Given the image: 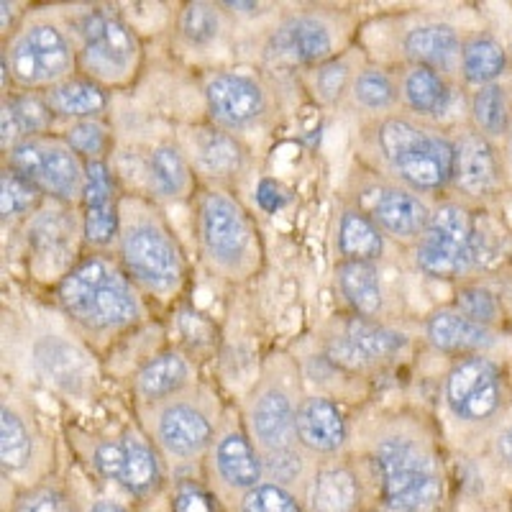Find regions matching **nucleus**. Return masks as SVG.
<instances>
[{"instance_id": "nucleus-35", "label": "nucleus", "mask_w": 512, "mask_h": 512, "mask_svg": "<svg viewBox=\"0 0 512 512\" xmlns=\"http://www.w3.org/2000/svg\"><path fill=\"white\" fill-rule=\"evenodd\" d=\"M39 195V187L18 175V172H13V169H6L3 177H0V213L6 218L29 213L39 203Z\"/></svg>"}, {"instance_id": "nucleus-23", "label": "nucleus", "mask_w": 512, "mask_h": 512, "mask_svg": "<svg viewBox=\"0 0 512 512\" xmlns=\"http://www.w3.org/2000/svg\"><path fill=\"white\" fill-rule=\"evenodd\" d=\"M338 285H341V292H344L351 308L364 318H372L382 310V287H379L377 269L369 262L346 259L338 267Z\"/></svg>"}, {"instance_id": "nucleus-36", "label": "nucleus", "mask_w": 512, "mask_h": 512, "mask_svg": "<svg viewBox=\"0 0 512 512\" xmlns=\"http://www.w3.org/2000/svg\"><path fill=\"white\" fill-rule=\"evenodd\" d=\"M354 95L361 105H367L372 111H384L395 103L397 93L392 80L379 70L361 72L354 82Z\"/></svg>"}, {"instance_id": "nucleus-25", "label": "nucleus", "mask_w": 512, "mask_h": 512, "mask_svg": "<svg viewBox=\"0 0 512 512\" xmlns=\"http://www.w3.org/2000/svg\"><path fill=\"white\" fill-rule=\"evenodd\" d=\"M108 103L103 90L90 80H64L47 95V105L57 116L85 118L100 113Z\"/></svg>"}, {"instance_id": "nucleus-16", "label": "nucleus", "mask_w": 512, "mask_h": 512, "mask_svg": "<svg viewBox=\"0 0 512 512\" xmlns=\"http://www.w3.org/2000/svg\"><path fill=\"white\" fill-rule=\"evenodd\" d=\"M454 157V180L466 195L482 198L497 187L500 169L492 146L479 134H469L459 141Z\"/></svg>"}, {"instance_id": "nucleus-31", "label": "nucleus", "mask_w": 512, "mask_h": 512, "mask_svg": "<svg viewBox=\"0 0 512 512\" xmlns=\"http://www.w3.org/2000/svg\"><path fill=\"white\" fill-rule=\"evenodd\" d=\"M472 113L479 131H484L487 136L505 134L507 123H510V105H507L505 88L495 85V82L479 88V93L474 95Z\"/></svg>"}, {"instance_id": "nucleus-5", "label": "nucleus", "mask_w": 512, "mask_h": 512, "mask_svg": "<svg viewBox=\"0 0 512 512\" xmlns=\"http://www.w3.org/2000/svg\"><path fill=\"white\" fill-rule=\"evenodd\" d=\"M11 169L54 198L72 200L85 192V172L77 154L57 141L29 139L16 144L11 149Z\"/></svg>"}, {"instance_id": "nucleus-43", "label": "nucleus", "mask_w": 512, "mask_h": 512, "mask_svg": "<svg viewBox=\"0 0 512 512\" xmlns=\"http://www.w3.org/2000/svg\"><path fill=\"white\" fill-rule=\"evenodd\" d=\"M18 512H72L62 495L54 489H34L18 502Z\"/></svg>"}, {"instance_id": "nucleus-46", "label": "nucleus", "mask_w": 512, "mask_h": 512, "mask_svg": "<svg viewBox=\"0 0 512 512\" xmlns=\"http://www.w3.org/2000/svg\"><path fill=\"white\" fill-rule=\"evenodd\" d=\"M0 131H3V146L13 144L16 139H21V128H18L16 116H13L11 105L3 103V116H0Z\"/></svg>"}, {"instance_id": "nucleus-37", "label": "nucleus", "mask_w": 512, "mask_h": 512, "mask_svg": "<svg viewBox=\"0 0 512 512\" xmlns=\"http://www.w3.org/2000/svg\"><path fill=\"white\" fill-rule=\"evenodd\" d=\"M244 512H300L295 497L280 484H256L241 502Z\"/></svg>"}, {"instance_id": "nucleus-45", "label": "nucleus", "mask_w": 512, "mask_h": 512, "mask_svg": "<svg viewBox=\"0 0 512 512\" xmlns=\"http://www.w3.org/2000/svg\"><path fill=\"white\" fill-rule=\"evenodd\" d=\"M346 67L344 64H328L318 72V90L323 93V98L333 100L336 95H341V90L346 88Z\"/></svg>"}, {"instance_id": "nucleus-12", "label": "nucleus", "mask_w": 512, "mask_h": 512, "mask_svg": "<svg viewBox=\"0 0 512 512\" xmlns=\"http://www.w3.org/2000/svg\"><path fill=\"white\" fill-rule=\"evenodd\" d=\"M210 113L226 126H246L264 111V93L251 77L226 72L208 82L205 88Z\"/></svg>"}, {"instance_id": "nucleus-9", "label": "nucleus", "mask_w": 512, "mask_h": 512, "mask_svg": "<svg viewBox=\"0 0 512 512\" xmlns=\"http://www.w3.org/2000/svg\"><path fill=\"white\" fill-rule=\"evenodd\" d=\"M500 372L489 359L459 361L446 379V402L461 420H484L500 408Z\"/></svg>"}, {"instance_id": "nucleus-47", "label": "nucleus", "mask_w": 512, "mask_h": 512, "mask_svg": "<svg viewBox=\"0 0 512 512\" xmlns=\"http://www.w3.org/2000/svg\"><path fill=\"white\" fill-rule=\"evenodd\" d=\"M497 448H500L502 459H505L507 464L512 466V425L500 436V443H497Z\"/></svg>"}, {"instance_id": "nucleus-33", "label": "nucleus", "mask_w": 512, "mask_h": 512, "mask_svg": "<svg viewBox=\"0 0 512 512\" xmlns=\"http://www.w3.org/2000/svg\"><path fill=\"white\" fill-rule=\"evenodd\" d=\"M152 182L164 198H177L187 187V164L175 146H159L152 154Z\"/></svg>"}, {"instance_id": "nucleus-38", "label": "nucleus", "mask_w": 512, "mask_h": 512, "mask_svg": "<svg viewBox=\"0 0 512 512\" xmlns=\"http://www.w3.org/2000/svg\"><path fill=\"white\" fill-rule=\"evenodd\" d=\"M218 13L208 3H190L182 13V34L190 44H208L218 36Z\"/></svg>"}, {"instance_id": "nucleus-44", "label": "nucleus", "mask_w": 512, "mask_h": 512, "mask_svg": "<svg viewBox=\"0 0 512 512\" xmlns=\"http://www.w3.org/2000/svg\"><path fill=\"white\" fill-rule=\"evenodd\" d=\"M287 200H290V195H287L280 182L262 180L256 185V203H259L262 210H267V213H277L280 208H285Z\"/></svg>"}, {"instance_id": "nucleus-11", "label": "nucleus", "mask_w": 512, "mask_h": 512, "mask_svg": "<svg viewBox=\"0 0 512 512\" xmlns=\"http://www.w3.org/2000/svg\"><path fill=\"white\" fill-rule=\"evenodd\" d=\"M95 469L134 495H146L159 484V461L154 451L136 436L105 441L95 448Z\"/></svg>"}, {"instance_id": "nucleus-48", "label": "nucleus", "mask_w": 512, "mask_h": 512, "mask_svg": "<svg viewBox=\"0 0 512 512\" xmlns=\"http://www.w3.org/2000/svg\"><path fill=\"white\" fill-rule=\"evenodd\" d=\"M93 512H128L126 507L116 505V502H98V505L93 507Z\"/></svg>"}, {"instance_id": "nucleus-2", "label": "nucleus", "mask_w": 512, "mask_h": 512, "mask_svg": "<svg viewBox=\"0 0 512 512\" xmlns=\"http://www.w3.org/2000/svg\"><path fill=\"white\" fill-rule=\"evenodd\" d=\"M379 146L400 180L415 190H438L454 180L456 146L405 118L382 123Z\"/></svg>"}, {"instance_id": "nucleus-49", "label": "nucleus", "mask_w": 512, "mask_h": 512, "mask_svg": "<svg viewBox=\"0 0 512 512\" xmlns=\"http://www.w3.org/2000/svg\"><path fill=\"white\" fill-rule=\"evenodd\" d=\"M223 6L226 8H233V11H236V8H239V11H256V3H223Z\"/></svg>"}, {"instance_id": "nucleus-18", "label": "nucleus", "mask_w": 512, "mask_h": 512, "mask_svg": "<svg viewBox=\"0 0 512 512\" xmlns=\"http://www.w3.org/2000/svg\"><path fill=\"white\" fill-rule=\"evenodd\" d=\"M374 218L387 233L397 239H410L425 231L431 213L420 203V198L405 190H384L374 205Z\"/></svg>"}, {"instance_id": "nucleus-3", "label": "nucleus", "mask_w": 512, "mask_h": 512, "mask_svg": "<svg viewBox=\"0 0 512 512\" xmlns=\"http://www.w3.org/2000/svg\"><path fill=\"white\" fill-rule=\"evenodd\" d=\"M382 474L387 507L395 512H431L441 502L443 482L438 466L423 448L405 438H387L374 454Z\"/></svg>"}, {"instance_id": "nucleus-26", "label": "nucleus", "mask_w": 512, "mask_h": 512, "mask_svg": "<svg viewBox=\"0 0 512 512\" xmlns=\"http://www.w3.org/2000/svg\"><path fill=\"white\" fill-rule=\"evenodd\" d=\"M356 502L359 484L349 469L333 466L318 474L313 487V512H354Z\"/></svg>"}, {"instance_id": "nucleus-13", "label": "nucleus", "mask_w": 512, "mask_h": 512, "mask_svg": "<svg viewBox=\"0 0 512 512\" xmlns=\"http://www.w3.org/2000/svg\"><path fill=\"white\" fill-rule=\"evenodd\" d=\"M85 236L90 244L108 246L118 233V208L116 192H113L111 172L100 159L88 162L85 167Z\"/></svg>"}, {"instance_id": "nucleus-30", "label": "nucleus", "mask_w": 512, "mask_h": 512, "mask_svg": "<svg viewBox=\"0 0 512 512\" xmlns=\"http://www.w3.org/2000/svg\"><path fill=\"white\" fill-rule=\"evenodd\" d=\"M187 382V364L177 354H164L157 356L154 361H149L139 374V387L141 395L146 400H159V397H167L172 392H177L182 384Z\"/></svg>"}, {"instance_id": "nucleus-28", "label": "nucleus", "mask_w": 512, "mask_h": 512, "mask_svg": "<svg viewBox=\"0 0 512 512\" xmlns=\"http://www.w3.org/2000/svg\"><path fill=\"white\" fill-rule=\"evenodd\" d=\"M405 100L413 108L415 113H423V116H441L448 108V85L436 70L431 67H415L413 72H408L405 77Z\"/></svg>"}, {"instance_id": "nucleus-21", "label": "nucleus", "mask_w": 512, "mask_h": 512, "mask_svg": "<svg viewBox=\"0 0 512 512\" xmlns=\"http://www.w3.org/2000/svg\"><path fill=\"white\" fill-rule=\"evenodd\" d=\"M405 52L420 62V67H448L461 54L459 36L451 26L425 24L418 26L405 39Z\"/></svg>"}, {"instance_id": "nucleus-8", "label": "nucleus", "mask_w": 512, "mask_h": 512, "mask_svg": "<svg viewBox=\"0 0 512 512\" xmlns=\"http://www.w3.org/2000/svg\"><path fill=\"white\" fill-rule=\"evenodd\" d=\"M123 262L136 280L152 290H172L182 277L175 244L157 223H136L123 233Z\"/></svg>"}, {"instance_id": "nucleus-42", "label": "nucleus", "mask_w": 512, "mask_h": 512, "mask_svg": "<svg viewBox=\"0 0 512 512\" xmlns=\"http://www.w3.org/2000/svg\"><path fill=\"white\" fill-rule=\"evenodd\" d=\"M172 512H216V505L203 487H198L195 482H185L177 489Z\"/></svg>"}, {"instance_id": "nucleus-6", "label": "nucleus", "mask_w": 512, "mask_h": 512, "mask_svg": "<svg viewBox=\"0 0 512 512\" xmlns=\"http://www.w3.org/2000/svg\"><path fill=\"white\" fill-rule=\"evenodd\" d=\"M82 34V64L90 75L100 80L118 82L131 75L139 44L134 31L111 13H90L80 26Z\"/></svg>"}, {"instance_id": "nucleus-17", "label": "nucleus", "mask_w": 512, "mask_h": 512, "mask_svg": "<svg viewBox=\"0 0 512 512\" xmlns=\"http://www.w3.org/2000/svg\"><path fill=\"white\" fill-rule=\"evenodd\" d=\"M210 423L190 405H172L159 418V438L175 456L200 454L210 441Z\"/></svg>"}, {"instance_id": "nucleus-24", "label": "nucleus", "mask_w": 512, "mask_h": 512, "mask_svg": "<svg viewBox=\"0 0 512 512\" xmlns=\"http://www.w3.org/2000/svg\"><path fill=\"white\" fill-rule=\"evenodd\" d=\"M507 67V54L502 44L492 36H474L469 44L461 49V72L469 82L484 88L492 85V80L505 72Z\"/></svg>"}, {"instance_id": "nucleus-41", "label": "nucleus", "mask_w": 512, "mask_h": 512, "mask_svg": "<svg viewBox=\"0 0 512 512\" xmlns=\"http://www.w3.org/2000/svg\"><path fill=\"white\" fill-rule=\"evenodd\" d=\"M67 144H70L72 152L82 154V157H90V162H95L105 152L108 134H105V128L100 123L82 121L67 131Z\"/></svg>"}, {"instance_id": "nucleus-15", "label": "nucleus", "mask_w": 512, "mask_h": 512, "mask_svg": "<svg viewBox=\"0 0 512 512\" xmlns=\"http://www.w3.org/2000/svg\"><path fill=\"white\" fill-rule=\"evenodd\" d=\"M331 49V34L315 18H292L272 36L269 44V54L292 64L323 62L331 57Z\"/></svg>"}, {"instance_id": "nucleus-40", "label": "nucleus", "mask_w": 512, "mask_h": 512, "mask_svg": "<svg viewBox=\"0 0 512 512\" xmlns=\"http://www.w3.org/2000/svg\"><path fill=\"white\" fill-rule=\"evenodd\" d=\"M8 103V100H6ZM11 111L16 116L18 128H21V134H44L52 123V108H49L44 100L34 98V95H21V98H13Z\"/></svg>"}, {"instance_id": "nucleus-10", "label": "nucleus", "mask_w": 512, "mask_h": 512, "mask_svg": "<svg viewBox=\"0 0 512 512\" xmlns=\"http://www.w3.org/2000/svg\"><path fill=\"white\" fill-rule=\"evenodd\" d=\"M200 231L208 254L221 267H239L251 244V228L244 210L226 195L210 192L200 208Z\"/></svg>"}, {"instance_id": "nucleus-22", "label": "nucleus", "mask_w": 512, "mask_h": 512, "mask_svg": "<svg viewBox=\"0 0 512 512\" xmlns=\"http://www.w3.org/2000/svg\"><path fill=\"white\" fill-rule=\"evenodd\" d=\"M216 466L231 487L254 489L262 479V464L256 459L251 443L239 433H231L218 443Z\"/></svg>"}, {"instance_id": "nucleus-4", "label": "nucleus", "mask_w": 512, "mask_h": 512, "mask_svg": "<svg viewBox=\"0 0 512 512\" xmlns=\"http://www.w3.org/2000/svg\"><path fill=\"white\" fill-rule=\"evenodd\" d=\"M479 254V239L472 216L461 205L446 203L436 210L418 246V264L431 277H459Z\"/></svg>"}, {"instance_id": "nucleus-19", "label": "nucleus", "mask_w": 512, "mask_h": 512, "mask_svg": "<svg viewBox=\"0 0 512 512\" xmlns=\"http://www.w3.org/2000/svg\"><path fill=\"white\" fill-rule=\"evenodd\" d=\"M256 438L272 451H287L295 431V410L282 392L269 390L259 397L254 413H251Z\"/></svg>"}, {"instance_id": "nucleus-7", "label": "nucleus", "mask_w": 512, "mask_h": 512, "mask_svg": "<svg viewBox=\"0 0 512 512\" xmlns=\"http://www.w3.org/2000/svg\"><path fill=\"white\" fill-rule=\"evenodd\" d=\"M70 70L72 49L62 31L52 24L31 26L11 47V75L26 88L52 85Z\"/></svg>"}, {"instance_id": "nucleus-29", "label": "nucleus", "mask_w": 512, "mask_h": 512, "mask_svg": "<svg viewBox=\"0 0 512 512\" xmlns=\"http://www.w3.org/2000/svg\"><path fill=\"white\" fill-rule=\"evenodd\" d=\"M338 249L351 262H369V259L382 254L384 244L382 236H379V228L367 216H361L356 210H349L341 218Z\"/></svg>"}, {"instance_id": "nucleus-14", "label": "nucleus", "mask_w": 512, "mask_h": 512, "mask_svg": "<svg viewBox=\"0 0 512 512\" xmlns=\"http://www.w3.org/2000/svg\"><path fill=\"white\" fill-rule=\"evenodd\" d=\"M295 431L303 446L318 454L338 451L346 441V420L331 400L310 397L295 413Z\"/></svg>"}, {"instance_id": "nucleus-27", "label": "nucleus", "mask_w": 512, "mask_h": 512, "mask_svg": "<svg viewBox=\"0 0 512 512\" xmlns=\"http://www.w3.org/2000/svg\"><path fill=\"white\" fill-rule=\"evenodd\" d=\"M346 341L356 349V354L364 361H377V359H390L395 356L402 346L408 344L405 336L392 328H384L372 323L367 318H354L346 326Z\"/></svg>"}, {"instance_id": "nucleus-32", "label": "nucleus", "mask_w": 512, "mask_h": 512, "mask_svg": "<svg viewBox=\"0 0 512 512\" xmlns=\"http://www.w3.org/2000/svg\"><path fill=\"white\" fill-rule=\"evenodd\" d=\"M0 459L8 472L24 469L31 459V436L24 428L21 418L11 410H3L0 415Z\"/></svg>"}, {"instance_id": "nucleus-20", "label": "nucleus", "mask_w": 512, "mask_h": 512, "mask_svg": "<svg viewBox=\"0 0 512 512\" xmlns=\"http://www.w3.org/2000/svg\"><path fill=\"white\" fill-rule=\"evenodd\" d=\"M428 338L441 351H479L495 344V336L487 326H479L461 313L443 310L428 320Z\"/></svg>"}, {"instance_id": "nucleus-1", "label": "nucleus", "mask_w": 512, "mask_h": 512, "mask_svg": "<svg viewBox=\"0 0 512 512\" xmlns=\"http://www.w3.org/2000/svg\"><path fill=\"white\" fill-rule=\"evenodd\" d=\"M59 303L77 323L108 331L126 326L139 315V300L116 264L90 256L59 285Z\"/></svg>"}, {"instance_id": "nucleus-39", "label": "nucleus", "mask_w": 512, "mask_h": 512, "mask_svg": "<svg viewBox=\"0 0 512 512\" xmlns=\"http://www.w3.org/2000/svg\"><path fill=\"white\" fill-rule=\"evenodd\" d=\"M456 308L464 318L474 320L479 326H489L495 323L497 315H500V305H497V297L492 295L484 287H464L456 297Z\"/></svg>"}, {"instance_id": "nucleus-34", "label": "nucleus", "mask_w": 512, "mask_h": 512, "mask_svg": "<svg viewBox=\"0 0 512 512\" xmlns=\"http://www.w3.org/2000/svg\"><path fill=\"white\" fill-rule=\"evenodd\" d=\"M198 157L210 175H231L241 164V149L231 136L221 131H205L198 141Z\"/></svg>"}]
</instances>
